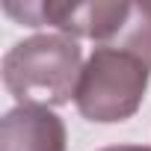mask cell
<instances>
[{
    "mask_svg": "<svg viewBox=\"0 0 151 151\" xmlns=\"http://www.w3.org/2000/svg\"><path fill=\"white\" fill-rule=\"evenodd\" d=\"M83 65L77 39L62 33H39L6 50L3 86L18 107H62L77 92Z\"/></svg>",
    "mask_w": 151,
    "mask_h": 151,
    "instance_id": "1",
    "label": "cell"
},
{
    "mask_svg": "<svg viewBox=\"0 0 151 151\" xmlns=\"http://www.w3.org/2000/svg\"><path fill=\"white\" fill-rule=\"evenodd\" d=\"M101 151H151V145H110Z\"/></svg>",
    "mask_w": 151,
    "mask_h": 151,
    "instance_id": "6",
    "label": "cell"
},
{
    "mask_svg": "<svg viewBox=\"0 0 151 151\" xmlns=\"http://www.w3.org/2000/svg\"><path fill=\"white\" fill-rule=\"evenodd\" d=\"M151 80V68L119 47H95L92 56L86 59L74 104L80 116L98 124H116L127 122L145 101Z\"/></svg>",
    "mask_w": 151,
    "mask_h": 151,
    "instance_id": "2",
    "label": "cell"
},
{
    "mask_svg": "<svg viewBox=\"0 0 151 151\" xmlns=\"http://www.w3.org/2000/svg\"><path fill=\"white\" fill-rule=\"evenodd\" d=\"M65 124L47 107H15L0 122V151H65Z\"/></svg>",
    "mask_w": 151,
    "mask_h": 151,
    "instance_id": "4",
    "label": "cell"
},
{
    "mask_svg": "<svg viewBox=\"0 0 151 151\" xmlns=\"http://www.w3.org/2000/svg\"><path fill=\"white\" fill-rule=\"evenodd\" d=\"M127 0H89V3H68V0H6L3 12L24 27H53L71 39H92L101 45H113L130 15Z\"/></svg>",
    "mask_w": 151,
    "mask_h": 151,
    "instance_id": "3",
    "label": "cell"
},
{
    "mask_svg": "<svg viewBox=\"0 0 151 151\" xmlns=\"http://www.w3.org/2000/svg\"><path fill=\"white\" fill-rule=\"evenodd\" d=\"M104 47L127 50V53L139 56L151 68V3H133L130 15H127V24L122 27V33L116 36V42L104 45Z\"/></svg>",
    "mask_w": 151,
    "mask_h": 151,
    "instance_id": "5",
    "label": "cell"
}]
</instances>
